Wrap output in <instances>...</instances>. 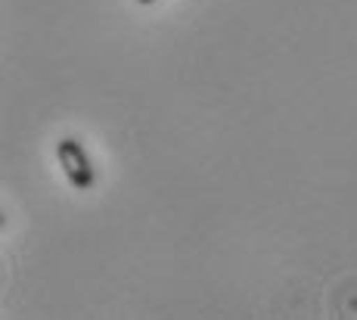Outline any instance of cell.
I'll use <instances>...</instances> for the list:
<instances>
[{
  "label": "cell",
  "mask_w": 357,
  "mask_h": 320,
  "mask_svg": "<svg viewBox=\"0 0 357 320\" xmlns=\"http://www.w3.org/2000/svg\"><path fill=\"white\" fill-rule=\"evenodd\" d=\"M56 159H59V165H63L66 181L72 183L75 190H91L93 183H97V172H93V165H91V159H87L81 140L63 137L56 143Z\"/></svg>",
  "instance_id": "6da1fadb"
},
{
  "label": "cell",
  "mask_w": 357,
  "mask_h": 320,
  "mask_svg": "<svg viewBox=\"0 0 357 320\" xmlns=\"http://www.w3.org/2000/svg\"><path fill=\"white\" fill-rule=\"evenodd\" d=\"M137 3H143V6H149V3H155V0H137Z\"/></svg>",
  "instance_id": "7a4b0ae2"
}]
</instances>
